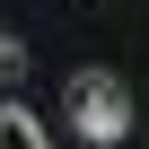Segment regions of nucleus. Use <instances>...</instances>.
Segmentation results:
<instances>
[{
  "instance_id": "nucleus-3",
  "label": "nucleus",
  "mask_w": 149,
  "mask_h": 149,
  "mask_svg": "<svg viewBox=\"0 0 149 149\" xmlns=\"http://www.w3.org/2000/svg\"><path fill=\"white\" fill-rule=\"evenodd\" d=\"M18 61H26V53H18V44H9V35H0V79H9V70H18Z\"/></svg>"
},
{
  "instance_id": "nucleus-2",
  "label": "nucleus",
  "mask_w": 149,
  "mask_h": 149,
  "mask_svg": "<svg viewBox=\"0 0 149 149\" xmlns=\"http://www.w3.org/2000/svg\"><path fill=\"white\" fill-rule=\"evenodd\" d=\"M0 149H53V132L35 123V105H0Z\"/></svg>"
},
{
  "instance_id": "nucleus-1",
  "label": "nucleus",
  "mask_w": 149,
  "mask_h": 149,
  "mask_svg": "<svg viewBox=\"0 0 149 149\" xmlns=\"http://www.w3.org/2000/svg\"><path fill=\"white\" fill-rule=\"evenodd\" d=\"M70 132L97 140V149L132 140V88L114 79V70H79V79H70Z\"/></svg>"
}]
</instances>
